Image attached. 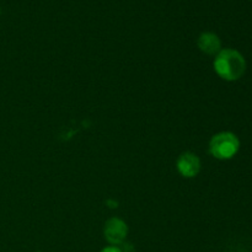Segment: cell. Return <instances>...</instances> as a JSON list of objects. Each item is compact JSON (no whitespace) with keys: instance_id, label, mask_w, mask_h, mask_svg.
<instances>
[{"instance_id":"6da1fadb","label":"cell","mask_w":252,"mask_h":252,"mask_svg":"<svg viewBox=\"0 0 252 252\" xmlns=\"http://www.w3.org/2000/svg\"><path fill=\"white\" fill-rule=\"evenodd\" d=\"M213 68L217 75L225 81H236L246 71V59L234 48H223L214 57Z\"/></svg>"},{"instance_id":"7a4b0ae2","label":"cell","mask_w":252,"mask_h":252,"mask_svg":"<svg viewBox=\"0 0 252 252\" xmlns=\"http://www.w3.org/2000/svg\"><path fill=\"white\" fill-rule=\"evenodd\" d=\"M240 150V140L233 132H219L209 140V153L214 159L230 160Z\"/></svg>"},{"instance_id":"3957f363","label":"cell","mask_w":252,"mask_h":252,"mask_svg":"<svg viewBox=\"0 0 252 252\" xmlns=\"http://www.w3.org/2000/svg\"><path fill=\"white\" fill-rule=\"evenodd\" d=\"M128 231H129V229H128L127 223L123 219L112 217L105 223L103 235H105V239L110 245L118 246L127 239Z\"/></svg>"},{"instance_id":"277c9868","label":"cell","mask_w":252,"mask_h":252,"mask_svg":"<svg viewBox=\"0 0 252 252\" xmlns=\"http://www.w3.org/2000/svg\"><path fill=\"white\" fill-rule=\"evenodd\" d=\"M176 169L185 179H194L201 172V159L192 152H185L177 158Z\"/></svg>"},{"instance_id":"5b68a950","label":"cell","mask_w":252,"mask_h":252,"mask_svg":"<svg viewBox=\"0 0 252 252\" xmlns=\"http://www.w3.org/2000/svg\"><path fill=\"white\" fill-rule=\"evenodd\" d=\"M197 46L199 51L207 56L216 57L221 51V41L219 36L214 32H202L197 39Z\"/></svg>"},{"instance_id":"8992f818","label":"cell","mask_w":252,"mask_h":252,"mask_svg":"<svg viewBox=\"0 0 252 252\" xmlns=\"http://www.w3.org/2000/svg\"><path fill=\"white\" fill-rule=\"evenodd\" d=\"M100 252H123V251L121 250V249L118 248V246L110 245V246H106V248H103Z\"/></svg>"}]
</instances>
